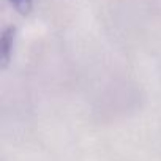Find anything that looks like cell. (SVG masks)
<instances>
[{
	"mask_svg": "<svg viewBox=\"0 0 161 161\" xmlns=\"http://www.w3.org/2000/svg\"><path fill=\"white\" fill-rule=\"evenodd\" d=\"M16 33H18L16 27L10 25L2 32V36H0V66H2V69H5L13 58Z\"/></svg>",
	"mask_w": 161,
	"mask_h": 161,
	"instance_id": "obj_1",
	"label": "cell"
},
{
	"mask_svg": "<svg viewBox=\"0 0 161 161\" xmlns=\"http://www.w3.org/2000/svg\"><path fill=\"white\" fill-rule=\"evenodd\" d=\"M8 2L13 5V8L21 13L22 16L29 14L32 11V7H33V0H8Z\"/></svg>",
	"mask_w": 161,
	"mask_h": 161,
	"instance_id": "obj_2",
	"label": "cell"
}]
</instances>
